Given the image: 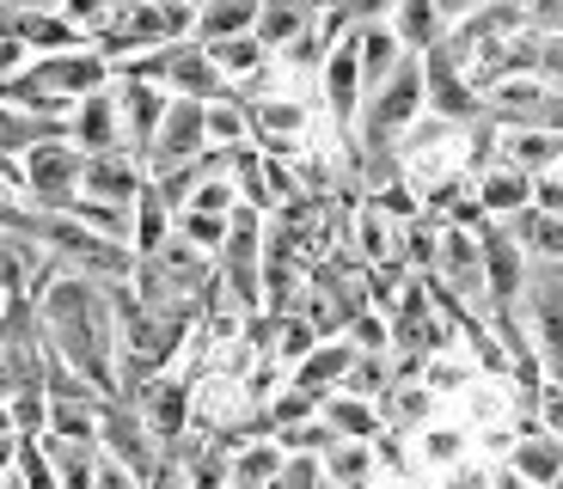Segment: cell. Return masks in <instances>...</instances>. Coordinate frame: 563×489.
I'll list each match as a JSON object with an SVG mask.
<instances>
[{
	"label": "cell",
	"instance_id": "6da1fadb",
	"mask_svg": "<svg viewBox=\"0 0 563 489\" xmlns=\"http://www.w3.org/2000/svg\"><path fill=\"white\" fill-rule=\"evenodd\" d=\"M31 312H37V336L43 349L68 362L80 379L117 398V312H111V288L86 281L74 269H43V281L31 288Z\"/></svg>",
	"mask_w": 563,
	"mask_h": 489
},
{
	"label": "cell",
	"instance_id": "7a4b0ae2",
	"mask_svg": "<svg viewBox=\"0 0 563 489\" xmlns=\"http://www.w3.org/2000/svg\"><path fill=\"white\" fill-rule=\"evenodd\" d=\"M515 319L527 324V343H533V355H539V374H545V386H563V269L533 264V276H527V293H521V307H515Z\"/></svg>",
	"mask_w": 563,
	"mask_h": 489
},
{
	"label": "cell",
	"instance_id": "3957f363",
	"mask_svg": "<svg viewBox=\"0 0 563 489\" xmlns=\"http://www.w3.org/2000/svg\"><path fill=\"white\" fill-rule=\"evenodd\" d=\"M19 171H25L31 209L68 214V209H74V196H80V178H86V154L74 147L68 135H49V141H37V147L19 159Z\"/></svg>",
	"mask_w": 563,
	"mask_h": 489
},
{
	"label": "cell",
	"instance_id": "277c9868",
	"mask_svg": "<svg viewBox=\"0 0 563 489\" xmlns=\"http://www.w3.org/2000/svg\"><path fill=\"white\" fill-rule=\"evenodd\" d=\"M129 404L141 410V422H147V434H154L159 447H178L184 434L197 429V386L184 374H172V367H159L154 379H141L129 391Z\"/></svg>",
	"mask_w": 563,
	"mask_h": 489
},
{
	"label": "cell",
	"instance_id": "5b68a950",
	"mask_svg": "<svg viewBox=\"0 0 563 489\" xmlns=\"http://www.w3.org/2000/svg\"><path fill=\"white\" fill-rule=\"evenodd\" d=\"M422 92H429V116H441V123H453V129L484 123V92L472 86V74L460 68L448 37H441L435 49H422Z\"/></svg>",
	"mask_w": 563,
	"mask_h": 489
},
{
	"label": "cell",
	"instance_id": "8992f818",
	"mask_svg": "<svg viewBox=\"0 0 563 489\" xmlns=\"http://www.w3.org/2000/svg\"><path fill=\"white\" fill-rule=\"evenodd\" d=\"M99 453L117 459L123 471H135L141 484H147V477L159 471V459H166V447L147 434V422H141V410L129 404V398H104V410H99Z\"/></svg>",
	"mask_w": 563,
	"mask_h": 489
},
{
	"label": "cell",
	"instance_id": "52a82bcc",
	"mask_svg": "<svg viewBox=\"0 0 563 489\" xmlns=\"http://www.w3.org/2000/svg\"><path fill=\"white\" fill-rule=\"evenodd\" d=\"M478 245H484V293H490L484 319H490V312H515L521 293H527L533 264H527V252L515 245V233H508L503 221H478Z\"/></svg>",
	"mask_w": 563,
	"mask_h": 489
},
{
	"label": "cell",
	"instance_id": "ba28073f",
	"mask_svg": "<svg viewBox=\"0 0 563 489\" xmlns=\"http://www.w3.org/2000/svg\"><path fill=\"white\" fill-rule=\"evenodd\" d=\"M209 154V129H202V98H172L166 104V123H159L154 147L141 154L147 178H166V171L190 166V159Z\"/></svg>",
	"mask_w": 563,
	"mask_h": 489
},
{
	"label": "cell",
	"instance_id": "9c48e42d",
	"mask_svg": "<svg viewBox=\"0 0 563 489\" xmlns=\"http://www.w3.org/2000/svg\"><path fill=\"white\" fill-rule=\"evenodd\" d=\"M319 86H324V111H331V123L343 129V141H350V135H355V116H362V98H367V86H362V56H355V37H350V31L331 43V56H324V68H319Z\"/></svg>",
	"mask_w": 563,
	"mask_h": 489
},
{
	"label": "cell",
	"instance_id": "30bf717a",
	"mask_svg": "<svg viewBox=\"0 0 563 489\" xmlns=\"http://www.w3.org/2000/svg\"><path fill=\"white\" fill-rule=\"evenodd\" d=\"M166 104L172 92H159L154 80H135V74H117V111H123V147L129 154H147L159 135V123H166Z\"/></svg>",
	"mask_w": 563,
	"mask_h": 489
},
{
	"label": "cell",
	"instance_id": "8fae6325",
	"mask_svg": "<svg viewBox=\"0 0 563 489\" xmlns=\"http://www.w3.org/2000/svg\"><path fill=\"white\" fill-rule=\"evenodd\" d=\"M68 141L80 154H129L123 147V111H117V80L86 92L68 116Z\"/></svg>",
	"mask_w": 563,
	"mask_h": 489
},
{
	"label": "cell",
	"instance_id": "7c38bea8",
	"mask_svg": "<svg viewBox=\"0 0 563 489\" xmlns=\"http://www.w3.org/2000/svg\"><path fill=\"white\" fill-rule=\"evenodd\" d=\"M503 465H508L515 477H521L527 489H551V484H558V471H563V441L539 429V416L527 410L521 429H515V447H508V459H503Z\"/></svg>",
	"mask_w": 563,
	"mask_h": 489
},
{
	"label": "cell",
	"instance_id": "4fadbf2b",
	"mask_svg": "<svg viewBox=\"0 0 563 489\" xmlns=\"http://www.w3.org/2000/svg\"><path fill=\"white\" fill-rule=\"evenodd\" d=\"M141 190H147V166L135 154H86V178H80L86 202H117V209H129Z\"/></svg>",
	"mask_w": 563,
	"mask_h": 489
},
{
	"label": "cell",
	"instance_id": "5bb4252c",
	"mask_svg": "<svg viewBox=\"0 0 563 489\" xmlns=\"http://www.w3.org/2000/svg\"><path fill=\"white\" fill-rule=\"evenodd\" d=\"M355 343L350 336H324V343H312V355H300L295 367H288V379H295L300 391H343V379H350V367H355Z\"/></svg>",
	"mask_w": 563,
	"mask_h": 489
},
{
	"label": "cell",
	"instance_id": "9a60e30c",
	"mask_svg": "<svg viewBox=\"0 0 563 489\" xmlns=\"http://www.w3.org/2000/svg\"><path fill=\"white\" fill-rule=\"evenodd\" d=\"M472 184H478V209H484V221H515L521 209H533V178H527V171H515L508 159L484 166Z\"/></svg>",
	"mask_w": 563,
	"mask_h": 489
},
{
	"label": "cell",
	"instance_id": "2e32d148",
	"mask_svg": "<svg viewBox=\"0 0 563 489\" xmlns=\"http://www.w3.org/2000/svg\"><path fill=\"white\" fill-rule=\"evenodd\" d=\"M49 269V252H43L31 233H0V300H19L31 293Z\"/></svg>",
	"mask_w": 563,
	"mask_h": 489
},
{
	"label": "cell",
	"instance_id": "e0dca14e",
	"mask_svg": "<svg viewBox=\"0 0 563 489\" xmlns=\"http://www.w3.org/2000/svg\"><path fill=\"white\" fill-rule=\"evenodd\" d=\"M496 159H508V166L527 171V178H551V171L563 166V135H551V129H503Z\"/></svg>",
	"mask_w": 563,
	"mask_h": 489
},
{
	"label": "cell",
	"instance_id": "ac0fdd59",
	"mask_svg": "<svg viewBox=\"0 0 563 489\" xmlns=\"http://www.w3.org/2000/svg\"><path fill=\"white\" fill-rule=\"evenodd\" d=\"M319 13H324L319 0H257V43L276 56V49H288L300 31L319 25Z\"/></svg>",
	"mask_w": 563,
	"mask_h": 489
},
{
	"label": "cell",
	"instance_id": "d6986e66",
	"mask_svg": "<svg viewBox=\"0 0 563 489\" xmlns=\"http://www.w3.org/2000/svg\"><path fill=\"white\" fill-rule=\"evenodd\" d=\"M319 416L338 441H374V434H386L380 404H374V398H355V391H324Z\"/></svg>",
	"mask_w": 563,
	"mask_h": 489
},
{
	"label": "cell",
	"instance_id": "ffe728a7",
	"mask_svg": "<svg viewBox=\"0 0 563 489\" xmlns=\"http://www.w3.org/2000/svg\"><path fill=\"white\" fill-rule=\"evenodd\" d=\"M515 233V245L527 252V264H551L563 269V214H545V209H521L515 221H503Z\"/></svg>",
	"mask_w": 563,
	"mask_h": 489
},
{
	"label": "cell",
	"instance_id": "44dd1931",
	"mask_svg": "<svg viewBox=\"0 0 563 489\" xmlns=\"http://www.w3.org/2000/svg\"><path fill=\"white\" fill-rule=\"evenodd\" d=\"M429 416H435V391L422 386V379H393V391L380 398V422L393 434H410V429H429Z\"/></svg>",
	"mask_w": 563,
	"mask_h": 489
},
{
	"label": "cell",
	"instance_id": "7402d4cb",
	"mask_svg": "<svg viewBox=\"0 0 563 489\" xmlns=\"http://www.w3.org/2000/svg\"><path fill=\"white\" fill-rule=\"evenodd\" d=\"M350 37H355V56H362V86H367V92H374V86H380L386 74H393L398 62L410 56L405 43H398L393 25H355Z\"/></svg>",
	"mask_w": 563,
	"mask_h": 489
},
{
	"label": "cell",
	"instance_id": "603a6c76",
	"mask_svg": "<svg viewBox=\"0 0 563 489\" xmlns=\"http://www.w3.org/2000/svg\"><path fill=\"white\" fill-rule=\"evenodd\" d=\"M43 453H49V465H56V484L62 489H92V477H99V441H62V434H37Z\"/></svg>",
	"mask_w": 563,
	"mask_h": 489
},
{
	"label": "cell",
	"instance_id": "cb8c5ba5",
	"mask_svg": "<svg viewBox=\"0 0 563 489\" xmlns=\"http://www.w3.org/2000/svg\"><path fill=\"white\" fill-rule=\"evenodd\" d=\"M386 25L398 31V43H405L410 56H422V49H435V43L448 37V19H441L435 0H398Z\"/></svg>",
	"mask_w": 563,
	"mask_h": 489
},
{
	"label": "cell",
	"instance_id": "d4e9b609",
	"mask_svg": "<svg viewBox=\"0 0 563 489\" xmlns=\"http://www.w3.org/2000/svg\"><path fill=\"white\" fill-rule=\"evenodd\" d=\"M245 31H257V0H202L197 7V43L245 37Z\"/></svg>",
	"mask_w": 563,
	"mask_h": 489
},
{
	"label": "cell",
	"instance_id": "484cf974",
	"mask_svg": "<svg viewBox=\"0 0 563 489\" xmlns=\"http://www.w3.org/2000/svg\"><path fill=\"white\" fill-rule=\"evenodd\" d=\"M172 226H178V214L166 209V196H159L154 178H147V190L135 196V238H129V245H135V257H154L159 245L172 238Z\"/></svg>",
	"mask_w": 563,
	"mask_h": 489
},
{
	"label": "cell",
	"instance_id": "4316f807",
	"mask_svg": "<svg viewBox=\"0 0 563 489\" xmlns=\"http://www.w3.org/2000/svg\"><path fill=\"white\" fill-rule=\"evenodd\" d=\"M282 465H288V453L276 447V434H252V441H240V447H233V477H240V484H252V489L276 484Z\"/></svg>",
	"mask_w": 563,
	"mask_h": 489
},
{
	"label": "cell",
	"instance_id": "83f0119b",
	"mask_svg": "<svg viewBox=\"0 0 563 489\" xmlns=\"http://www.w3.org/2000/svg\"><path fill=\"white\" fill-rule=\"evenodd\" d=\"M374 441H338V447L324 453V484L331 489H367L374 477Z\"/></svg>",
	"mask_w": 563,
	"mask_h": 489
},
{
	"label": "cell",
	"instance_id": "f1b7e54d",
	"mask_svg": "<svg viewBox=\"0 0 563 489\" xmlns=\"http://www.w3.org/2000/svg\"><path fill=\"white\" fill-rule=\"evenodd\" d=\"M417 453H422L429 465H435V471H453V465H460L465 453H472V434L453 429V422H429V429L417 434Z\"/></svg>",
	"mask_w": 563,
	"mask_h": 489
},
{
	"label": "cell",
	"instance_id": "f546056e",
	"mask_svg": "<svg viewBox=\"0 0 563 489\" xmlns=\"http://www.w3.org/2000/svg\"><path fill=\"white\" fill-rule=\"evenodd\" d=\"M172 233H178V238H190L197 252H209V257H214V252L227 245V233H233V214H202V209H184Z\"/></svg>",
	"mask_w": 563,
	"mask_h": 489
},
{
	"label": "cell",
	"instance_id": "4dcf8cb0",
	"mask_svg": "<svg viewBox=\"0 0 563 489\" xmlns=\"http://www.w3.org/2000/svg\"><path fill=\"white\" fill-rule=\"evenodd\" d=\"M37 221H43V209H31L25 184L0 171V233H31L37 238Z\"/></svg>",
	"mask_w": 563,
	"mask_h": 489
},
{
	"label": "cell",
	"instance_id": "1f68e13d",
	"mask_svg": "<svg viewBox=\"0 0 563 489\" xmlns=\"http://www.w3.org/2000/svg\"><path fill=\"white\" fill-rule=\"evenodd\" d=\"M343 336H350V343H355L362 355H386V349H393V319L367 307L362 319H350V331H343Z\"/></svg>",
	"mask_w": 563,
	"mask_h": 489
},
{
	"label": "cell",
	"instance_id": "d6a6232c",
	"mask_svg": "<svg viewBox=\"0 0 563 489\" xmlns=\"http://www.w3.org/2000/svg\"><path fill=\"white\" fill-rule=\"evenodd\" d=\"M393 7L398 0H331V13L343 19V25H386V19H393Z\"/></svg>",
	"mask_w": 563,
	"mask_h": 489
},
{
	"label": "cell",
	"instance_id": "836d02e7",
	"mask_svg": "<svg viewBox=\"0 0 563 489\" xmlns=\"http://www.w3.org/2000/svg\"><path fill=\"white\" fill-rule=\"evenodd\" d=\"M539 80L545 86H563V31H539Z\"/></svg>",
	"mask_w": 563,
	"mask_h": 489
},
{
	"label": "cell",
	"instance_id": "e575fe53",
	"mask_svg": "<svg viewBox=\"0 0 563 489\" xmlns=\"http://www.w3.org/2000/svg\"><path fill=\"white\" fill-rule=\"evenodd\" d=\"M533 416H539V429H545V434H558V441H563V386H539L533 391Z\"/></svg>",
	"mask_w": 563,
	"mask_h": 489
},
{
	"label": "cell",
	"instance_id": "d590c367",
	"mask_svg": "<svg viewBox=\"0 0 563 489\" xmlns=\"http://www.w3.org/2000/svg\"><path fill=\"white\" fill-rule=\"evenodd\" d=\"M92 489H147L135 471H123L117 459H99V477H92Z\"/></svg>",
	"mask_w": 563,
	"mask_h": 489
},
{
	"label": "cell",
	"instance_id": "8d00e7d4",
	"mask_svg": "<svg viewBox=\"0 0 563 489\" xmlns=\"http://www.w3.org/2000/svg\"><path fill=\"white\" fill-rule=\"evenodd\" d=\"M13 459H19V434H0V477H13Z\"/></svg>",
	"mask_w": 563,
	"mask_h": 489
},
{
	"label": "cell",
	"instance_id": "74e56055",
	"mask_svg": "<svg viewBox=\"0 0 563 489\" xmlns=\"http://www.w3.org/2000/svg\"><path fill=\"white\" fill-rule=\"evenodd\" d=\"M25 7H49V13H62V0H25Z\"/></svg>",
	"mask_w": 563,
	"mask_h": 489
},
{
	"label": "cell",
	"instance_id": "f35d334b",
	"mask_svg": "<svg viewBox=\"0 0 563 489\" xmlns=\"http://www.w3.org/2000/svg\"><path fill=\"white\" fill-rule=\"evenodd\" d=\"M551 489H563V471H558V484H551Z\"/></svg>",
	"mask_w": 563,
	"mask_h": 489
},
{
	"label": "cell",
	"instance_id": "ab89813d",
	"mask_svg": "<svg viewBox=\"0 0 563 489\" xmlns=\"http://www.w3.org/2000/svg\"><path fill=\"white\" fill-rule=\"evenodd\" d=\"M0 319H7V300H0Z\"/></svg>",
	"mask_w": 563,
	"mask_h": 489
},
{
	"label": "cell",
	"instance_id": "60d3db41",
	"mask_svg": "<svg viewBox=\"0 0 563 489\" xmlns=\"http://www.w3.org/2000/svg\"><path fill=\"white\" fill-rule=\"evenodd\" d=\"M319 7H331V0H319Z\"/></svg>",
	"mask_w": 563,
	"mask_h": 489
},
{
	"label": "cell",
	"instance_id": "b9f144b4",
	"mask_svg": "<svg viewBox=\"0 0 563 489\" xmlns=\"http://www.w3.org/2000/svg\"><path fill=\"white\" fill-rule=\"evenodd\" d=\"M558 178H563V166H558Z\"/></svg>",
	"mask_w": 563,
	"mask_h": 489
},
{
	"label": "cell",
	"instance_id": "7bdbcfd3",
	"mask_svg": "<svg viewBox=\"0 0 563 489\" xmlns=\"http://www.w3.org/2000/svg\"><path fill=\"white\" fill-rule=\"evenodd\" d=\"M324 489H331V484H324Z\"/></svg>",
	"mask_w": 563,
	"mask_h": 489
}]
</instances>
